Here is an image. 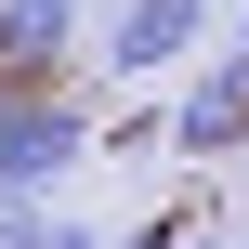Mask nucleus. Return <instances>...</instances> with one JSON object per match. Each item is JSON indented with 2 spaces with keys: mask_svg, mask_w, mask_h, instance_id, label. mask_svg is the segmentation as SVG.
<instances>
[{
  "mask_svg": "<svg viewBox=\"0 0 249 249\" xmlns=\"http://www.w3.org/2000/svg\"><path fill=\"white\" fill-rule=\"evenodd\" d=\"M249 144V26H236V53H210L197 79H184V105H171V158L184 171H210V158H236Z\"/></svg>",
  "mask_w": 249,
  "mask_h": 249,
  "instance_id": "nucleus-2",
  "label": "nucleus"
},
{
  "mask_svg": "<svg viewBox=\"0 0 249 249\" xmlns=\"http://www.w3.org/2000/svg\"><path fill=\"white\" fill-rule=\"evenodd\" d=\"M92 158V118L66 105V92H0V197H39L53 210V184Z\"/></svg>",
  "mask_w": 249,
  "mask_h": 249,
  "instance_id": "nucleus-1",
  "label": "nucleus"
},
{
  "mask_svg": "<svg viewBox=\"0 0 249 249\" xmlns=\"http://www.w3.org/2000/svg\"><path fill=\"white\" fill-rule=\"evenodd\" d=\"M223 249H249V223H236V236H223Z\"/></svg>",
  "mask_w": 249,
  "mask_h": 249,
  "instance_id": "nucleus-7",
  "label": "nucleus"
},
{
  "mask_svg": "<svg viewBox=\"0 0 249 249\" xmlns=\"http://www.w3.org/2000/svg\"><path fill=\"white\" fill-rule=\"evenodd\" d=\"M197 26H210V0H105V66L118 79H158V66L197 53Z\"/></svg>",
  "mask_w": 249,
  "mask_h": 249,
  "instance_id": "nucleus-3",
  "label": "nucleus"
},
{
  "mask_svg": "<svg viewBox=\"0 0 249 249\" xmlns=\"http://www.w3.org/2000/svg\"><path fill=\"white\" fill-rule=\"evenodd\" d=\"M105 249H197L184 223H144V236H105Z\"/></svg>",
  "mask_w": 249,
  "mask_h": 249,
  "instance_id": "nucleus-6",
  "label": "nucleus"
},
{
  "mask_svg": "<svg viewBox=\"0 0 249 249\" xmlns=\"http://www.w3.org/2000/svg\"><path fill=\"white\" fill-rule=\"evenodd\" d=\"M66 39H79V0H0V92H53Z\"/></svg>",
  "mask_w": 249,
  "mask_h": 249,
  "instance_id": "nucleus-4",
  "label": "nucleus"
},
{
  "mask_svg": "<svg viewBox=\"0 0 249 249\" xmlns=\"http://www.w3.org/2000/svg\"><path fill=\"white\" fill-rule=\"evenodd\" d=\"M66 236V210H39V197H0V249H53Z\"/></svg>",
  "mask_w": 249,
  "mask_h": 249,
  "instance_id": "nucleus-5",
  "label": "nucleus"
}]
</instances>
